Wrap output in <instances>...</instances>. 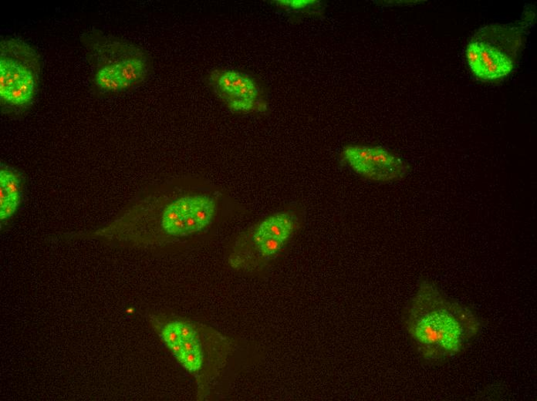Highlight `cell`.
Instances as JSON below:
<instances>
[{
    "label": "cell",
    "mask_w": 537,
    "mask_h": 401,
    "mask_svg": "<svg viewBox=\"0 0 537 401\" xmlns=\"http://www.w3.org/2000/svg\"><path fill=\"white\" fill-rule=\"evenodd\" d=\"M403 324L420 357L428 364L458 357L482 329L473 309L449 298L428 280L420 282L404 309Z\"/></svg>",
    "instance_id": "cell-1"
},
{
    "label": "cell",
    "mask_w": 537,
    "mask_h": 401,
    "mask_svg": "<svg viewBox=\"0 0 537 401\" xmlns=\"http://www.w3.org/2000/svg\"><path fill=\"white\" fill-rule=\"evenodd\" d=\"M305 210L292 205L271 213L251 226L237 242L231 264L255 271L279 255L303 226Z\"/></svg>",
    "instance_id": "cell-2"
},
{
    "label": "cell",
    "mask_w": 537,
    "mask_h": 401,
    "mask_svg": "<svg viewBox=\"0 0 537 401\" xmlns=\"http://www.w3.org/2000/svg\"><path fill=\"white\" fill-rule=\"evenodd\" d=\"M39 70L37 52L28 44L9 39L1 43L0 97L6 103L26 108L35 99Z\"/></svg>",
    "instance_id": "cell-3"
},
{
    "label": "cell",
    "mask_w": 537,
    "mask_h": 401,
    "mask_svg": "<svg viewBox=\"0 0 537 401\" xmlns=\"http://www.w3.org/2000/svg\"><path fill=\"white\" fill-rule=\"evenodd\" d=\"M501 30L496 28V35H476L467 46L468 64L480 80H498L508 76L515 67L521 39L515 29Z\"/></svg>",
    "instance_id": "cell-4"
},
{
    "label": "cell",
    "mask_w": 537,
    "mask_h": 401,
    "mask_svg": "<svg viewBox=\"0 0 537 401\" xmlns=\"http://www.w3.org/2000/svg\"><path fill=\"white\" fill-rule=\"evenodd\" d=\"M208 82L215 95L234 114H265L269 104L266 94L256 79L244 72L215 69Z\"/></svg>",
    "instance_id": "cell-5"
},
{
    "label": "cell",
    "mask_w": 537,
    "mask_h": 401,
    "mask_svg": "<svg viewBox=\"0 0 537 401\" xmlns=\"http://www.w3.org/2000/svg\"><path fill=\"white\" fill-rule=\"evenodd\" d=\"M340 159L357 175L375 182L401 181L409 170L399 155L380 146L351 144L342 149Z\"/></svg>",
    "instance_id": "cell-6"
},
{
    "label": "cell",
    "mask_w": 537,
    "mask_h": 401,
    "mask_svg": "<svg viewBox=\"0 0 537 401\" xmlns=\"http://www.w3.org/2000/svg\"><path fill=\"white\" fill-rule=\"evenodd\" d=\"M271 3L278 9L301 16H321L324 11L323 3L318 0H276Z\"/></svg>",
    "instance_id": "cell-7"
},
{
    "label": "cell",
    "mask_w": 537,
    "mask_h": 401,
    "mask_svg": "<svg viewBox=\"0 0 537 401\" xmlns=\"http://www.w3.org/2000/svg\"><path fill=\"white\" fill-rule=\"evenodd\" d=\"M22 177L15 170L1 166L0 188L8 190L13 199L21 201Z\"/></svg>",
    "instance_id": "cell-8"
},
{
    "label": "cell",
    "mask_w": 537,
    "mask_h": 401,
    "mask_svg": "<svg viewBox=\"0 0 537 401\" xmlns=\"http://www.w3.org/2000/svg\"><path fill=\"white\" fill-rule=\"evenodd\" d=\"M179 361H180L184 366L190 372H195L200 370L202 366V353L185 352Z\"/></svg>",
    "instance_id": "cell-9"
},
{
    "label": "cell",
    "mask_w": 537,
    "mask_h": 401,
    "mask_svg": "<svg viewBox=\"0 0 537 401\" xmlns=\"http://www.w3.org/2000/svg\"><path fill=\"white\" fill-rule=\"evenodd\" d=\"M162 338L168 346L176 344L181 340L176 323L165 326L162 331Z\"/></svg>",
    "instance_id": "cell-10"
},
{
    "label": "cell",
    "mask_w": 537,
    "mask_h": 401,
    "mask_svg": "<svg viewBox=\"0 0 537 401\" xmlns=\"http://www.w3.org/2000/svg\"><path fill=\"white\" fill-rule=\"evenodd\" d=\"M176 325L182 340L196 339V332L191 326L182 322H176Z\"/></svg>",
    "instance_id": "cell-11"
},
{
    "label": "cell",
    "mask_w": 537,
    "mask_h": 401,
    "mask_svg": "<svg viewBox=\"0 0 537 401\" xmlns=\"http://www.w3.org/2000/svg\"><path fill=\"white\" fill-rule=\"evenodd\" d=\"M21 201L11 200L8 203L4 204V205L0 206V217H1V219L4 220L8 219L15 214L19 204L21 203Z\"/></svg>",
    "instance_id": "cell-12"
},
{
    "label": "cell",
    "mask_w": 537,
    "mask_h": 401,
    "mask_svg": "<svg viewBox=\"0 0 537 401\" xmlns=\"http://www.w3.org/2000/svg\"><path fill=\"white\" fill-rule=\"evenodd\" d=\"M182 344L185 353H202L201 346L196 339L182 340Z\"/></svg>",
    "instance_id": "cell-13"
},
{
    "label": "cell",
    "mask_w": 537,
    "mask_h": 401,
    "mask_svg": "<svg viewBox=\"0 0 537 401\" xmlns=\"http://www.w3.org/2000/svg\"><path fill=\"white\" fill-rule=\"evenodd\" d=\"M172 353L175 356L180 360L184 352L182 340L178 342V343L169 346Z\"/></svg>",
    "instance_id": "cell-14"
}]
</instances>
